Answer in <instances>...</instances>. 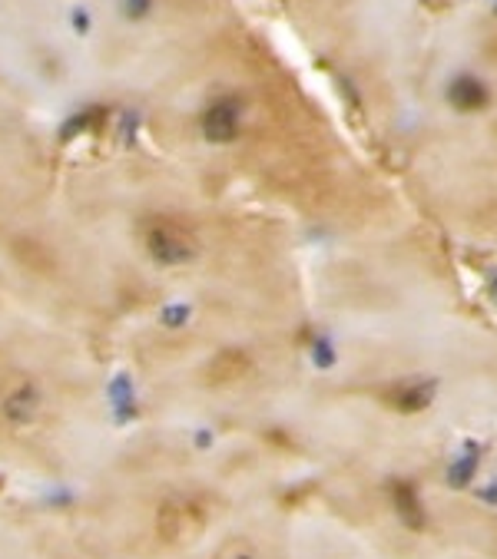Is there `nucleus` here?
I'll return each instance as SVG.
<instances>
[{
	"mask_svg": "<svg viewBox=\"0 0 497 559\" xmlns=\"http://www.w3.org/2000/svg\"><path fill=\"white\" fill-rule=\"evenodd\" d=\"M338 337L325 404L355 444L467 460L497 427V321L478 301Z\"/></svg>",
	"mask_w": 497,
	"mask_h": 559,
	"instance_id": "1",
	"label": "nucleus"
},
{
	"mask_svg": "<svg viewBox=\"0 0 497 559\" xmlns=\"http://www.w3.org/2000/svg\"><path fill=\"white\" fill-rule=\"evenodd\" d=\"M411 215L464 248H497V14L451 23L424 53Z\"/></svg>",
	"mask_w": 497,
	"mask_h": 559,
	"instance_id": "2",
	"label": "nucleus"
},
{
	"mask_svg": "<svg viewBox=\"0 0 497 559\" xmlns=\"http://www.w3.org/2000/svg\"><path fill=\"white\" fill-rule=\"evenodd\" d=\"M464 466H467L471 484L478 486L491 503H497V427L467 453Z\"/></svg>",
	"mask_w": 497,
	"mask_h": 559,
	"instance_id": "3",
	"label": "nucleus"
},
{
	"mask_svg": "<svg viewBox=\"0 0 497 559\" xmlns=\"http://www.w3.org/2000/svg\"><path fill=\"white\" fill-rule=\"evenodd\" d=\"M219 559H266V556H262V549H259L252 540L239 536V540H232L229 546L222 549V556Z\"/></svg>",
	"mask_w": 497,
	"mask_h": 559,
	"instance_id": "4",
	"label": "nucleus"
},
{
	"mask_svg": "<svg viewBox=\"0 0 497 559\" xmlns=\"http://www.w3.org/2000/svg\"><path fill=\"white\" fill-rule=\"evenodd\" d=\"M494 252H497V248H494Z\"/></svg>",
	"mask_w": 497,
	"mask_h": 559,
	"instance_id": "5",
	"label": "nucleus"
}]
</instances>
